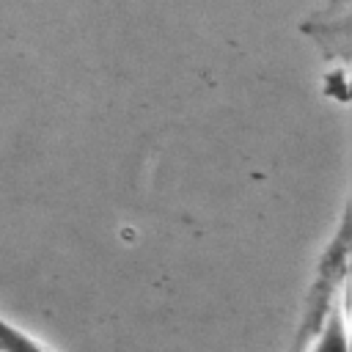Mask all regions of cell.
I'll list each match as a JSON object with an SVG mask.
<instances>
[{"mask_svg": "<svg viewBox=\"0 0 352 352\" xmlns=\"http://www.w3.org/2000/svg\"><path fill=\"white\" fill-rule=\"evenodd\" d=\"M344 264H346V220H341L338 236L333 239V245L324 253L322 272H319V278H316V283H314V289L308 294V308H305L302 322H300V327L294 333V341H292V346L286 352H305L308 338H311L319 316L330 305V300H333V294H336V289H338V283L344 278Z\"/></svg>", "mask_w": 352, "mask_h": 352, "instance_id": "obj_1", "label": "cell"}, {"mask_svg": "<svg viewBox=\"0 0 352 352\" xmlns=\"http://www.w3.org/2000/svg\"><path fill=\"white\" fill-rule=\"evenodd\" d=\"M305 352H349V336H346V319H344V308L330 300V305L324 308V314L319 316Z\"/></svg>", "mask_w": 352, "mask_h": 352, "instance_id": "obj_2", "label": "cell"}, {"mask_svg": "<svg viewBox=\"0 0 352 352\" xmlns=\"http://www.w3.org/2000/svg\"><path fill=\"white\" fill-rule=\"evenodd\" d=\"M0 352H50L38 338L0 314Z\"/></svg>", "mask_w": 352, "mask_h": 352, "instance_id": "obj_3", "label": "cell"}]
</instances>
